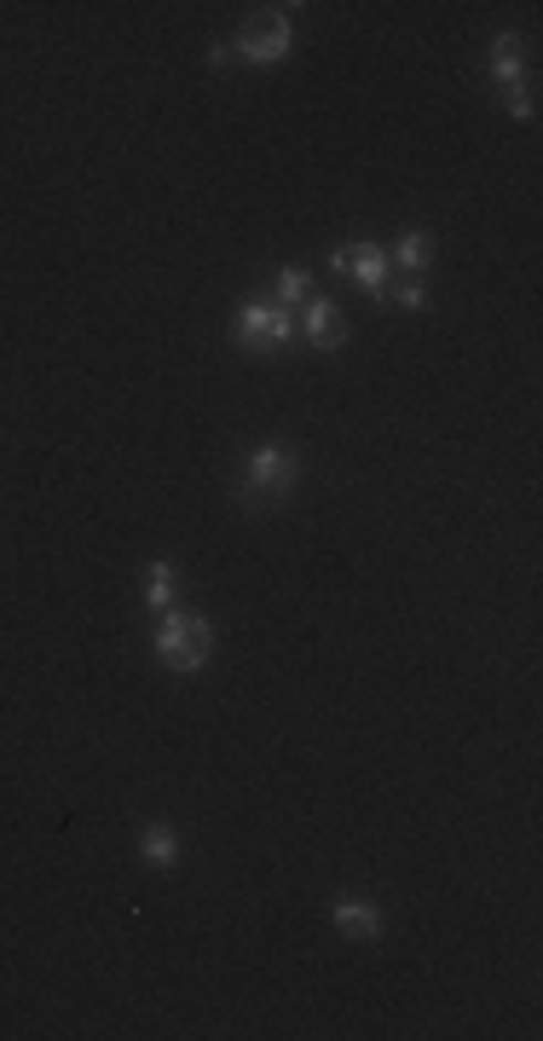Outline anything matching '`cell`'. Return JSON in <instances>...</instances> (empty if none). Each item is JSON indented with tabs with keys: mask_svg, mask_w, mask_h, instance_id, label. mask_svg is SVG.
I'll use <instances>...</instances> for the list:
<instances>
[{
	"mask_svg": "<svg viewBox=\"0 0 543 1041\" xmlns=\"http://www.w3.org/2000/svg\"><path fill=\"white\" fill-rule=\"evenodd\" d=\"M509 116H514V122H532V116H537V87H532V82H514V87H509Z\"/></svg>",
	"mask_w": 543,
	"mask_h": 1041,
	"instance_id": "12",
	"label": "cell"
},
{
	"mask_svg": "<svg viewBox=\"0 0 543 1041\" xmlns=\"http://www.w3.org/2000/svg\"><path fill=\"white\" fill-rule=\"evenodd\" d=\"M145 607H174V562H150V585H145Z\"/></svg>",
	"mask_w": 543,
	"mask_h": 1041,
	"instance_id": "11",
	"label": "cell"
},
{
	"mask_svg": "<svg viewBox=\"0 0 543 1041\" xmlns=\"http://www.w3.org/2000/svg\"><path fill=\"white\" fill-rule=\"evenodd\" d=\"M491 82H498L503 93L514 87V82H526V41L521 35H498V41H491Z\"/></svg>",
	"mask_w": 543,
	"mask_h": 1041,
	"instance_id": "7",
	"label": "cell"
},
{
	"mask_svg": "<svg viewBox=\"0 0 543 1041\" xmlns=\"http://www.w3.org/2000/svg\"><path fill=\"white\" fill-rule=\"evenodd\" d=\"M394 301H399L405 313H422L428 308V284H422V278H405V284L394 290Z\"/></svg>",
	"mask_w": 543,
	"mask_h": 1041,
	"instance_id": "14",
	"label": "cell"
},
{
	"mask_svg": "<svg viewBox=\"0 0 543 1041\" xmlns=\"http://www.w3.org/2000/svg\"><path fill=\"white\" fill-rule=\"evenodd\" d=\"M330 920H335V931H342V937H353V944H370V937H382V908L365 903V897H342Z\"/></svg>",
	"mask_w": 543,
	"mask_h": 1041,
	"instance_id": "6",
	"label": "cell"
},
{
	"mask_svg": "<svg viewBox=\"0 0 543 1041\" xmlns=\"http://www.w3.org/2000/svg\"><path fill=\"white\" fill-rule=\"evenodd\" d=\"M434 261V232H405L399 243H394V256H387V267H399V272H410V278H422V267Z\"/></svg>",
	"mask_w": 543,
	"mask_h": 1041,
	"instance_id": "10",
	"label": "cell"
},
{
	"mask_svg": "<svg viewBox=\"0 0 543 1041\" xmlns=\"http://www.w3.org/2000/svg\"><path fill=\"white\" fill-rule=\"evenodd\" d=\"M306 284H313V278H306V267H283V272H278V301H301Z\"/></svg>",
	"mask_w": 543,
	"mask_h": 1041,
	"instance_id": "13",
	"label": "cell"
},
{
	"mask_svg": "<svg viewBox=\"0 0 543 1041\" xmlns=\"http://www.w3.org/2000/svg\"><path fill=\"white\" fill-rule=\"evenodd\" d=\"M290 12L295 7H261V12H254L243 23V35H238V59L243 64H283V59H290V46H295Z\"/></svg>",
	"mask_w": 543,
	"mask_h": 1041,
	"instance_id": "3",
	"label": "cell"
},
{
	"mask_svg": "<svg viewBox=\"0 0 543 1041\" xmlns=\"http://www.w3.org/2000/svg\"><path fill=\"white\" fill-rule=\"evenodd\" d=\"M139 856L150 862V868H174V862H179V833L168 822L139 827Z\"/></svg>",
	"mask_w": 543,
	"mask_h": 1041,
	"instance_id": "9",
	"label": "cell"
},
{
	"mask_svg": "<svg viewBox=\"0 0 543 1041\" xmlns=\"http://www.w3.org/2000/svg\"><path fill=\"white\" fill-rule=\"evenodd\" d=\"M238 342L249 353H272V347H290L295 342V319L278 308V301H249L243 319H238Z\"/></svg>",
	"mask_w": 543,
	"mask_h": 1041,
	"instance_id": "4",
	"label": "cell"
},
{
	"mask_svg": "<svg viewBox=\"0 0 543 1041\" xmlns=\"http://www.w3.org/2000/svg\"><path fill=\"white\" fill-rule=\"evenodd\" d=\"M209 648H215V631L202 614L191 607H163V625H157V659L179 677H197L209 666Z\"/></svg>",
	"mask_w": 543,
	"mask_h": 1041,
	"instance_id": "2",
	"label": "cell"
},
{
	"mask_svg": "<svg viewBox=\"0 0 543 1041\" xmlns=\"http://www.w3.org/2000/svg\"><path fill=\"white\" fill-rule=\"evenodd\" d=\"M347 272H353V278H358V284H365L376 301L387 295V256H382L376 243H353V261H347Z\"/></svg>",
	"mask_w": 543,
	"mask_h": 1041,
	"instance_id": "8",
	"label": "cell"
},
{
	"mask_svg": "<svg viewBox=\"0 0 543 1041\" xmlns=\"http://www.w3.org/2000/svg\"><path fill=\"white\" fill-rule=\"evenodd\" d=\"M306 342L319 353H342L347 347V313L335 301H306Z\"/></svg>",
	"mask_w": 543,
	"mask_h": 1041,
	"instance_id": "5",
	"label": "cell"
},
{
	"mask_svg": "<svg viewBox=\"0 0 543 1041\" xmlns=\"http://www.w3.org/2000/svg\"><path fill=\"white\" fill-rule=\"evenodd\" d=\"M295 451L290 446H278V440H267V446H254V457H249V469H243V480H238V503L249 516H267V510H278L283 498H290V487H295Z\"/></svg>",
	"mask_w": 543,
	"mask_h": 1041,
	"instance_id": "1",
	"label": "cell"
}]
</instances>
